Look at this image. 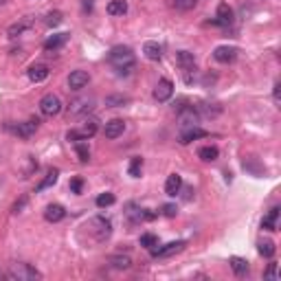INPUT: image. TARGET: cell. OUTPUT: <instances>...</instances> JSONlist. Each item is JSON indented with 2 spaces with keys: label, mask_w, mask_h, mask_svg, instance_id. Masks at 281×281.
Returning a JSON list of instances; mask_svg holds the SVG:
<instances>
[{
  "label": "cell",
  "mask_w": 281,
  "mask_h": 281,
  "mask_svg": "<svg viewBox=\"0 0 281 281\" xmlns=\"http://www.w3.org/2000/svg\"><path fill=\"white\" fill-rule=\"evenodd\" d=\"M108 264L116 270H127L132 266V257L130 255H112V257H108Z\"/></svg>",
  "instance_id": "cell-22"
},
{
  "label": "cell",
  "mask_w": 281,
  "mask_h": 281,
  "mask_svg": "<svg viewBox=\"0 0 281 281\" xmlns=\"http://www.w3.org/2000/svg\"><path fill=\"white\" fill-rule=\"evenodd\" d=\"M185 239H178V242H169V244H165V246H161V248H150L152 250V255L154 257H169V255H173V253H180L182 248H185Z\"/></svg>",
  "instance_id": "cell-8"
},
{
  "label": "cell",
  "mask_w": 281,
  "mask_h": 281,
  "mask_svg": "<svg viewBox=\"0 0 281 281\" xmlns=\"http://www.w3.org/2000/svg\"><path fill=\"white\" fill-rule=\"evenodd\" d=\"M173 95V84L169 79H161L154 88V99L156 101H169Z\"/></svg>",
  "instance_id": "cell-11"
},
{
  "label": "cell",
  "mask_w": 281,
  "mask_h": 281,
  "mask_svg": "<svg viewBox=\"0 0 281 281\" xmlns=\"http://www.w3.org/2000/svg\"><path fill=\"white\" fill-rule=\"evenodd\" d=\"M40 127V119H29V121H22V123H7V130L11 134L20 136V139H29V136L35 134V130Z\"/></svg>",
  "instance_id": "cell-4"
},
{
  "label": "cell",
  "mask_w": 281,
  "mask_h": 281,
  "mask_svg": "<svg viewBox=\"0 0 281 281\" xmlns=\"http://www.w3.org/2000/svg\"><path fill=\"white\" fill-rule=\"evenodd\" d=\"M277 218H279V207H273L268 211V216L264 218L262 228H266V231H277Z\"/></svg>",
  "instance_id": "cell-24"
},
{
  "label": "cell",
  "mask_w": 281,
  "mask_h": 281,
  "mask_svg": "<svg viewBox=\"0 0 281 281\" xmlns=\"http://www.w3.org/2000/svg\"><path fill=\"white\" fill-rule=\"evenodd\" d=\"M84 9H86V11H90V9H93V0H86V2H84Z\"/></svg>",
  "instance_id": "cell-44"
},
{
  "label": "cell",
  "mask_w": 281,
  "mask_h": 281,
  "mask_svg": "<svg viewBox=\"0 0 281 281\" xmlns=\"http://www.w3.org/2000/svg\"><path fill=\"white\" fill-rule=\"evenodd\" d=\"M57 178H59V169H55V167H53V169H49V173L44 176V180L38 185V191H44V189L53 187L55 182H57Z\"/></svg>",
  "instance_id": "cell-27"
},
{
  "label": "cell",
  "mask_w": 281,
  "mask_h": 281,
  "mask_svg": "<svg viewBox=\"0 0 281 281\" xmlns=\"http://www.w3.org/2000/svg\"><path fill=\"white\" fill-rule=\"evenodd\" d=\"M106 9H108L110 16H123L127 11V0H110Z\"/></svg>",
  "instance_id": "cell-26"
},
{
  "label": "cell",
  "mask_w": 281,
  "mask_h": 281,
  "mask_svg": "<svg viewBox=\"0 0 281 281\" xmlns=\"http://www.w3.org/2000/svg\"><path fill=\"white\" fill-rule=\"evenodd\" d=\"M180 130H189V127H196L198 121H200V116H198V112L193 108H180Z\"/></svg>",
  "instance_id": "cell-12"
},
{
  "label": "cell",
  "mask_w": 281,
  "mask_h": 281,
  "mask_svg": "<svg viewBox=\"0 0 281 281\" xmlns=\"http://www.w3.org/2000/svg\"><path fill=\"white\" fill-rule=\"evenodd\" d=\"M90 233L95 235L97 242H106V239L112 235V222L104 216H97L90 220Z\"/></svg>",
  "instance_id": "cell-3"
},
{
  "label": "cell",
  "mask_w": 281,
  "mask_h": 281,
  "mask_svg": "<svg viewBox=\"0 0 281 281\" xmlns=\"http://www.w3.org/2000/svg\"><path fill=\"white\" fill-rule=\"evenodd\" d=\"M143 55H145L147 59H152V62H158V59L163 57V49L158 42H145L143 44Z\"/></svg>",
  "instance_id": "cell-18"
},
{
  "label": "cell",
  "mask_w": 281,
  "mask_h": 281,
  "mask_svg": "<svg viewBox=\"0 0 281 281\" xmlns=\"http://www.w3.org/2000/svg\"><path fill=\"white\" fill-rule=\"evenodd\" d=\"M141 169H143V158L141 156L132 158V163H130V176L132 178H139L141 176Z\"/></svg>",
  "instance_id": "cell-31"
},
{
  "label": "cell",
  "mask_w": 281,
  "mask_h": 281,
  "mask_svg": "<svg viewBox=\"0 0 281 281\" xmlns=\"http://www.w3.org/2000/svg\"><path fill=\"white\" fill-rule=\"evenodd\" d=\"M40 112H42L44 116H55V114H59V112H62V101H59V97L53 95V93L44 95L42 99H40Z\"/></svg>",
  "instance_id": "cell-5"
},
{
  "label": "cell",
  "mask_w": 281,
  "mask_h": 281,
  "mask_svg": "<svg viewBox=\"0 0 281 281\" xmlns=\"http://www.w3.org/2000/svg\"><path fill=\"white\" fill-rule=\"evenodd\" d=\"M35 24V18L33 16H24V18H20L18 22H13L11 27L7 29V35L9 38H18V35H22V33H27L29 29H31Z\"/></svg>",
  "instance_id": "cell-6"
},
{
  "label": "cell",
  "mask_w": 281,
  "mask_h": 281,
  "mask_svg": "<svg viewBox=\"0 0 281 281\" xmlns=\"http://www.w3.org/2000/svg\"><path fill=\"white\" fill-rule=\"evenodd\" d=\"M218 156H220V152H218V147H213V145H204L198 150V158L204 163H213Z\"/></svg>",
  "instance_id": "cell-25"
},
{
  "label": "cell",
  "mask_w": 281,
  "mask_h": 281,
  "mask_svg": "<svg viewBox=\"0 0 281 281\" xmlns=\"http://www.w3.org/2000/svg\"><path fill=\"white\" fill-rule=\"evenodd\" d=\"M35 169H38V161H35L33 156H27V167H24V171H22V176L20 178H29Z\"/></svg>",
  "instance_id": "cell-35"
},
{
  "label": "cell",
  "mask_w": 281,
  "mask_h": 281,
  "mask_svg": "<svg viewBox=\"0 0 281 281\" xmlns=\"http://www.w3.org/2000/svg\"><path fill=\"white\" fill-rule=\"evenodd\" d=\"M279 88H281V86H279V81H277V84H275V90H273V95H275V104H279Z\"/></svg>",
  "instance_id": "cell-43"
},
{
  "label": "cell",
  "mask_w": 281,
  "mask_h": 281,
  "mask_svg": "<svg viewBox=\"0 0 281 281\" xmlns=\"http://www.w3.org/2000/svg\"><path fill=\"white\" fill-rule=\"evenodd\" d=\"M97 130H99V121H97L95 116H90V119L84 121V125H81L77 132H79L81 141H88V139H93V136L97 134Z\"/></svg>",
  "instance_id": "cell-16"
},
{
  "label": "cell",
  "mask_w": 281,
  "mask_h": 281,
  "mask_svg": "<svg viewBox=\"0 0 281 281\" xmlns=\"http://www.w3.org/2000/svg\"><path fill=\"white\" fill-rule=\"evenodd\" d=\"M235 57H237V49L235 47H218L213 51V59L220 64H231L235 62Z\"/></svg>",
  "instance_id": "cell-10"
},
{
  "label": "cell",
  "mask_w": 281,
  "mask_h": 281,
  "mask_svg": "<svg viewBox=\"0 0 281 281\" xmlns=\"http://www.w3.org/2000/svg\"><path fill=\"white\" fill-rule=\"evenodd\" d=\"M173 7L180 9V11H189V9L196 7V0H173Z\"/></svg>",
  "instance_id": "cell-37"
},
{
  "label": "cell",
  "mask_w": 281,
  "mask_h": 281,
  "mask_svg": "<svg viewBox=\"0 0 281 281\" xmlns=\"http://www.w3.org/2000/svg\"><path fill=\"white\" fill-rule=\"evenodd\" d=\"M141 246H145V248H154L158 246V237L154 233H145V235H141Z\"/></svg>",
  "instance_id": "cell-32"
},
{
  "label": "cell",
  "mask_w": 281,
  "mask_h": 281,
  "mask_svg": "<svg viewBox=\"0 0 281 281\" xmlns=\"http://www.w3.org/2000/svg\"><path fill=\"white\" fill-rule=\"evenodd\" d=\"M108 59L119 75H130V70L134 68V53L130 47H114L108 53Z\"/></svg>",
  "instance_id": "cell-1"
},
{
  "label": "cell",
  "mask_w": 281,
  "mask_h": 281,
  "mask_svg": "<svg viewBox=\"0 0 281 281\" xmlns=\"http://www.w3.org/2000/svg\"><path fill=\"white\" fill-rule=\"evenodd\" d=\"M123 130H125V123L121 119H112L108 121V123L104 125V136L106 139H119L121 134H123Z\"/></svg>",
  "instance_id": "cell-14"
},
{
  "label": "cell",
  "mask_w": 281,
  "mask_h": 281,
  "mask_svg": "<svg viewBox=\"0 0 281 281\" xmlns=\"http://www.w3.org/2000/svg\"><path fill=\"white\" fill-rule=\"evenodd\" d=\"M24 207H27V196H22V198H20V200H18L16 204H13V209H11V211H13V213H20Z\"/></svg>",
  "instance_id": "cell-40"
},
{
  "label": "cell",
  "mask_w": 281,
  "mask_h": 281,
  "mask_svg": "<svg viewBox=\"0 0 281 281\" xmlns=\"http://www.w3.org/2000/svg\"><path fill=\"white\" fill-rule=\"evenodd\" d=\"M49 66L47 64H33V66H29V70H27V75H29V79L33 81V84H40V81H44L49 77Z\"/></svg>",
  "instance_id": "cell-15"
},
{
  "label": "cell",
  "mask_w": 281,
  "mask_h": 281,
  "mask_svg": "<svg viewBox=\"0 0 281 281\" xmlns=\"http://www.w3.org/2000/svg\"><path fill=\"white\" fill-rule=\"evenodd\" d=\"M112 204H114V196H112V193H101V196L97 198V207L99 209L112 207Z\"/></svg>",
  "instance_id": "cell-34"
},
{
  "label": "cell",
  "mask_w": 281,
  "mask_h": 281,
  "mask_svg": "<svg viewBox=\"0 0 281 281\" xmlns=\"http://www.w3.org/2000/svg\"><path fill=\"white\" fill-rule=\"evenodd\" d=\"M213 24H220V27H228V24L233 22V9L228 7L226 2H220V7H218V16L216 20H211Z\"/></svg>",
  "instance_id": "cell-13"
},
{
  "label": "cell",
  "mask_w": 281,
  "mask_h": 281,
  "mask_svg": "<svg viewBox=\"0 0 281 281\" xmlns=\"http://www.w3.org/2000/svg\"><path fill=\"white\" fill-rule=\"evenodd\" d=\"M81 187H84L81 178H73V180H70V189H73V193H81Z\"/></svg>",
  "instance_id": "cell-39"
},
{
  "label": "cell",
  "mask_w": 281,
  "mask_h": 281,
  "mask_svg": "<svg viewBox=\"0 0 281 281\" xmlns=\"http://www.w3.org/2000/svg\"><path fill=\"white\" fill-rule=\"evenodd\" d=\"M66 40H68V33H55L44 42V49L47 51H57L59 47H64Z\"/></svg>",
  "instance_id": "cell-23"
},
{
  "label": "cell",
  "mask_w": 281,
  "mask_h": 281,
  "mask_svg": "<svg viewBox=\"0 0 281 281\" xmlns=\"http://www.w3.org/2000/svg\"><path fill=\"white\" fill-rule=\"evenodd\" d=\"M90 81V75L86 73V70H73V73L68 75V88L70 90H81L86 88Z\"/></svg>",
  "instance_id": "cell-9"
},
{
  "label": "cell",
  "mask_w": 281,
  "mask_h": 281,
  "mask_svg": "<svg viewBox=\"0 0 281 281\" xmlns=\"http://www.w3.org/2000/svg\"><path fill=\"white\" fill-rule=\"evenodd\" d=\"M180 187H182V178L178 176V173H171V176H167V180H165V193L167 196H176L178 191H180Z\"/></svg>",
  "instance_id": "cell-20"
},
{
  "label": "cell",
  "mask_w": 281,
  "mask_h": 281,
  "mask_svg": "<svg viewBox=\"0 0 281 281\" xmlns=\"http://www.w3.org/2000/svg\"><path fill=\"white\" fill-rule=\"evenodd\" d=\"M266 277L268 279H277V264H270L268 270H266Z\"/></svg>",
  "instance_id": "cell-41"
},
{
  "label": "cell",
  "mask_w": 281,
  "mask_h": 281,
  "mask_svg": "<svg viewBox=\"0 0 281 281\" xmlns=\"http://www.w3.org/2000/svg\"><path fill=\"white\" fill-rule=\"evenodd\" d=\"M75 152H77V156H79L81 163H88L90 161V150H88V143H86V141H77V143H75Z\"/></svg>",
  "instance_id": "cell-30"
},
{
  "label": "cell",
  "mask_w": 281,
  "mask_h": 281,
  "mask_svg": "<svg viewBox=\"0 0 281 281\" xmlns=\"http://www.w3.org/2000/svg\"><path fill=\"white\" fill-rule=\"evenodd\" d=\"M259 253H262L264 257H273V255H275V244L270 242V239H264V242H259Z\"/></svg>",
  "instance_id": "cell-33"
},
{
  "label": "cell",
  "mask_w": 281,
  "mask_h": 281,
  "mask_svg": "<svg viewBox=\"0 0 281 281\" xmlns=\"http://www.w3.org/2000/svg\"><path fill=\"white\" fill-rule=\"evenodd\" d=\"M204 136H209L204 130H200V127H189V130H180V143L182 145H187V143L196 141V139H204Z\"/></svg>",
  "instance_id": "cell-17"
},
{
  "label": "cell",
  "mask_w": 281,
  "mask_h": 281,
  "mask_svg": "<svg viewBox=\"0 0 281 281\" xmlns=\"http://www.w3.org/2000/svg\"><path fill=\"white\" fill-rule=\"evenodd\" d=\"M9 281H33V279H42V273L35 270L31 264H24V262H18V264H11L4 275Z\"/></svg>",
  "instance_id": "cell-2"
},
{
  "label": "cell",
  "mask_w": 281,
  "mask_h": 281,
  "mask_svg": "<svg viewBox=\"0 0 281 281\" xmlns=\"http://www.w3.org/2000/svg\"><path fill=\"white\" fill-rule=\"evenodd\" d=\"M64 22V16L59 11H51L49 16H47V24L49 27H57V24H62Z\"/></svg>",
  "instance_id": "cell-36"
},
{
  "label": "cell",
  "mask_w": 281,
  "mask_h": 281,
  "mask_svg": "<svg viewBox=\"0 0 281 281\" xmlns=\"http://www.w3.org/2000/svg\"><path fill=\"white\" fill-rule=\"evenodd\" d=\"M64 216H66V211L62 204H49L47 211H44V220L47 222H59V220H64Z\"/></svg>",
  "instance_id": "cell-19"
},
{
  "label": "cell",
  "mask_w": 281,
  "mask_h": 281,
  "mask_svg": "<svg viewBox=\"0 0 281 281\" xmlns=\"http://www.w3.org/2000/svg\"><path fill=\"white\" fill-rule=\"evenodd\" d=\"M66 139H68L70 143H77V141H81V136H79V132H77V130H70L68 134H66Z\"/></svg>",
  "instance_id": "cell-42"
},
{
  "label": "cell",
  "mask_w": 281,
  "mask_h": 281,
  "mask_svg": "<svg viewBox=\"0 0 281 281\" xmlns=\"http://www.w3.org/2000/svg\"><path fill=\"white\" fill-rule=\"evenodd\" d=\"M178 213V209L173 207V204H165V207H163V216H167V218H173Z\"/></svg>",
  "instance_id": "cell-38"
},
{
  "label": "cell",
  "mask_w": 281,
  "mask_h": 281,
  "mask_svg": "<svg viewBox=\"0 0 281 281\" xmlns=\"http://www.w3.org/2000/svg\"><path fill=\"white\" fill-rule=\"evenodd\" d=\"M228 264H231L235 275H246L248 273V262L244 257H231L228 259Z\"/></svg>",
  "instance_id": "cell-28"
},
{
  "label": "cell",
  "mask_w": 281,
  "mask_h": 281,
  "mask_svg": "<svg viewBox=\"0 0 281 281\" xmlns=\"http://www.w3.org/2000/svg\"><path fill=\"white\" fill-rule=\"evenodd\" d=\"M93 110V99H86V97H81V99H75L68 104V116H81V114H88V112Z\"/></svg>",
  "instance_id": "cell-7"
},
{
  "label": "cell",
  "mask_w": 281,
  "mask_h": 281,
  "mask_svg": "<svg viewBox=\"0 0 281 281\" xmlns=\"http://www.w3.org/2000/svg\"><path fill=\"white\" fill-rule=\"evenodd\" d=\"M176 62L180 64L185 70L196 68V57H193V53H189V51H178V53H176Z\"/></svg>",
  "instance_id": "cell-21"
},
{
  "label": "cell",
  "mask_w": 281,
  "mask_h": 281,
  "mask_svg": "<svg viewBox=\"0 0 281 281\" xmlns=\"http://www.w3.org/2000/svg\"><path fill=\"white\" fill-rule=\"evenodd\" d=\"M125 104H130V97H125V95L106 97V106H108V108H121V106H125Z\"/></svg>",
  "instance_id": "cell-29"
}]
</instances>
